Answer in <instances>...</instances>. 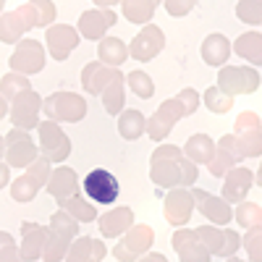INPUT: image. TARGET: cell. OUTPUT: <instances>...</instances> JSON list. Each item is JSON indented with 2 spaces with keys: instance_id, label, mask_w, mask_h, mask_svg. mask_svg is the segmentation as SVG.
I'll return each instance as SVG.
<instances>
[{
  "instance_id": "6da1fadb",
  "label": "cell",
  "mask_w": 262,
  "mask_h": 262,
  "mask_svg": "<svg viewBox=\"0 0 262 262\" xmlns=\"http://www.w3.org/2000/svg\"><path fill=\"white\" fill-rule=\"evenodd\" d=\"M149 179L160 189H189L196 184V165L184 158L179 144H160L149 158Z\"/></svg>"
},
{
  "instance_id": "7a4b0ae2",
  "label": "cell",
  "mask_w": 262,
  "mask_h": 262,
  "mask_svg": "<svg viewBox=\"0 0 262 262\" xmlns=\"http://www.w3.org/2000/svg\"><path fill=\"white\" fill-rule=\"evenodd\" d=\"M76 236H79V223L74 217L63 210L53 212L48 236H45V247H42V262H60Z\"/></svg>"
},
{
  "instance_id": "3957f363",
  "label": "cell",
  "mask_w": 262,
  "mask_h": 262,
  "mask_svg": "<svg viewBox=\"0 0 262 262\" xmlns=\"http://www.w3.org/2000/svg\"><path fill=\"white\" fill-rule=\"evenodd\" d=\"M42 113L53 123H79L86 116V100L76 92H53L42 100Z\"/></svg>"
},
{
  "instance_id": "277c9868",
  "label": "cell",
  "mask_w": 262,
  "mask_h": 262,
  "mask_svg": "<svg viewBox=\"0 0 262 262\" xmlns=\"http://www.w3.org/2000/svg\"><path fill=\"white\" fill-rule=\"evenodd\" d=\"M155 242V231L147 223H134L123 236H118V242L113 247V254L118 262H137L142 254H147Z\"/></svg>"
},
{
  "instance_id": "5b68a950",
  "label": "cell",
  "mask_w": 262,
  "mask_h": 262,
  "mask_svg": "<svg viewBox=\"0 0 262 262\" xmlns=\"http://www.w3.org/2000/svg\"><path fill=\"white\" fill-rule=\"evenodd\" d=\"M24 170L27 173H21V176L11 184V200L13 202H32L34 196L39 194V189L45 186L48 179H50V160H45V158L39 155Z\"/></svg>"
},
{
  "instance_id": "8992f818",
  "label": "cell",
  "mask_w": 262,
  "mask_h": 262,
  "mask_svg": "<svg viewBox=\"0 0 262 262\" xmlns=\"http://www.w3.org/2000/svg\"><path fill=\"white\" fill-rule=\"evenodd\" d=\"M194 236L200 238V244L207 249L210 257H233L242 247V236L231 228H221V226H200L194 228Z\"/></svg>"
},
{
  "instance_id": "52a82bcc",
  "label": "cell",
  "mask_w": 262,
  "mask_h": 262,
  "mask_svg": "<svg viewBox=\"0 0 262 262\" xmlns=\"http://www.w3.org/2000/svg\"><path fill=\"white\" fill-rule=\"evenodd\" d=\"M37 134H39L37 149H39V155L45 158V160H50V163H63L66 158L71 155V139L66 137V131L60 128V123L39 121V123H37Z\"/></svg>"
},
{
  "instance_id": "ba28073f",
  "label": "cell",
  "mask_w": 262,
  "mask_h": 262,
  "mask_svg": "<svg viewBox=\"0 0 262 262\" xmlns=\"http://www.w3.org/2000/svg\"><path fill=\"white\" fill-rule=\"evenodd\" d=\"M217 90L226 95H252L259 90V71L252 66H223L217 71Z\"/></svg>"
},
{
  "instance_id": "9c48e42d",
  "label": "cell",
  "mask_w": 262,
  "mask_h": 262,
  "mask_svg": "<svg viewBox=\"0 0 262 262\" xmlns=\"http://www.w3.org/2000/svg\"><path fill=\"white\" fill-rule=\"evenodd\" d=\"M8 69L13 74L29 76V74H39L45 69V48L37 39H18L16 48L8 58Z\"/></svg>"
},
{
  "instance_id": "30bf717a",
  "label": "cell",
  "mask_w": 262,
  "mask_h": 262,
  "mask_svg": "<svg viewBox=\"0 0 262 262\" xmlns=\"http://www.w3.org/2000/svg\"><path fill=\"white\" fill-rule=\"evenodd\" d=\"M3 139H6L3 158H6L8 168H27V165H32L39 158V149H37V144H34L29 131L13 128V131H8Z\"/></svg>"
},
{
  "instance_id": "8fae6325",
  "label": "cell",
  "mask_w": 262,
  "mask_h": 262,
  "mask_svg": "<svg viewBox=\"0 0 262 262\" xmlns=\"http://www.w3.org/2000/svg\"><path fill=\"white\" fill-rule=\"evenodd\" d=\"M39 113H42V97L32 90V86L11 100V123H13V128H21V131L37 128Z\"/></svg>"
},
{
  "instance_id": "7c38bea8",
  "label": "cell",
  "mask_w": 262,
  "mask_h": 262,
  "mask_svg": "<svg viewBox=\"0 0 262 262\" xmlns=\"http://www.w3.org/2000/svg\"><path fill=\"white\" fill-rule=\"evenodd\" d=\"M81 191L90 196L95 205H113L118 200V181L113 173H107L105 168H95L84 176Z\"/></svg>"
},
{
  "instance_id": "4fadbf2b",
  "label": "cell",
  "mask_w": 262,
  "mask_h": 262,
  "mask_svg": "<svg viewBox=\"0 0 262 262\" xmlns=\"http://www.w3.org/2000/svg\"><path fill=\"white\" fill-rule=\"evenodd\" d=\"M165 48V32L158 27V24H144L137 37L131 39L128 45V55L139 60V63H149L155 55H160Z\"/></svg>"
},
{
  "instance_id": "5bb4252c",
  "label": "cell",
  "mask_w": 262,
  "mask_h": 262,
  "mask_svg": "<svg viewBox=\"0 0 262 262\" xmlns=\"http://www.w3.org/2000/svg\"><path fill=\"white\" fill-rule=\"evenodd\" d=\"M181 118H184V111H181L179 100H176V97H170V100H165V102L158 107V111L147 118L144 134H149L152 142H163V139L170 134V131H173V126H176Z\"/></svg>"
},
{
  "instance_id": "9a60e30c",
  "label": "cell",
  "mask_w": 262,
  "mask_h": 262,
  "mask_svg": "<svg viewBox=\"0 0 262 262\" xmlns=\"http://www.w3.org/2000/svg\"><path fill=\"white\" fill-rule=\"evenodd\" d=\"M244 158L247 155H244V149H242V142H238L233 134H226L221 142L215 144V155L207 163V168H210V173H212L215 179H223L233 165H242Z\"/></svg>"
},
{
  "instance_id": "2e32d148",
  "label": "cell",
  "mask_w": 262,
  "mask_h": 262,
  "mask_svg": "<svg viewBox=\"0 0 262 262\" xmlns=\"http://www.w3.org/2000/svg\"><path fill=\"white\" fill-rule=\"evenodd\" d=\"M191 196H194V207H200V215H205L210 226H228L233 221V210H231V202H226L223 196L217 194H210L205 189H189Z\"/></svg>"
},
{
  "instance_id": "e0dca14e",
  "label": "cell",
  "mask_w": 262,
  "mask_h": 262,
  "mask_svg": "<svg viewBox=\"0 0 262 262\" xmlns=\"http://www.w3.org/2000/svg\"><path fill=\"white\" fill-rule=\"evenodd\" d=\"M163 215L165 221L173 226V228H184L191 215H194V196L189 189L184 186H176L165 194V202H163Z\"/></svg>"
},
{
  "instance_id": "ac0fdd59",
  "label": "cell",
  "mask_w": 262,
  "mask_h": 262,
  "mask_svg": "<svg viewBox=\"0 0 262 262\" xmlns=\"http://www.w3.org/2000/svg\"><path fill=\"white\" fill-rule=\"evenodd\" d=\"M79 32L76 27L71 24H50L45 29V45H48V53L53 55V60H66L76 48H79Z\"/></svg>"
},
{
  "instance_id": "d6986e66",
  "label": "cell",
  "mask_w": 262,
  "mask_h": 262,
  "mask_svg": "<svg viewBox=\"0 0 262 262\" xmlns=\"http://www.w3.org/2000/svg\"><path fill=\"white\" fill-rule=\"evenodd\" d=\"M233 131H236L233 137L242 142L244 155H247V158H259V152H262V123H259L257 113L244 111L242 116L236 118Z\"/></svg>"
},
{
  "instance_id": "ffe728a7",
  "label": "cell",
  "mask_w": 262,
  "mask_h": 262,
  "mask_svg": "<svg viewBox=\"0 0 262 262\" xmlns=\"http://www.w3.org/2000/svg\"><path fill=\"white\" fill-rule=\"evenodd\" d=\"M116 21H118V16L113 8H92V11H84L79 16L76 32H79V37L95 42V39L107 37V29L116 27Z\"/></svg>"
},
{
  "instance_id": "44dd1931",
  "label": "cell",
  "mask_w": 262,
  "mask_h": 262,
  "mask_svg": "<svg viewBox=\"0 0 262 262\" xmlns=\"http://www.w3.org/2000/svg\"><path fill=\"white\" fill-rule=\"evenodd\" d=\"M254 184H257L254 170H249L244 165H233L223 176V200L226 202H233V205L244 202Z\"/></svg>"
},
{
  "instance_id": "7402d4cb",
  "label": "cell",
  "mask_w": 262,
  "mask_h": 262,
  "mask_svg": "<svg viewBox=\"0 0 262 262\" xmlns=\"http://www.w3.org/2000/svg\"><path fill=\"white\" fill-rule=\"evenodd\" d=\"M45 186H48V194L55 202H63L74 194H81V179H79V173L69 165H60V168L50 170V179H48Z\"/></svg>"
},
{
  "instance_id": "603a6c76",
  "label": "cell",
  "mask_w": 262,
  "mask_h": 262,
  "mask_svg": "<svg viewBox=\"0 0 262 262\" xmlns=\"http://www.w3.org/2000/svg\"><path fill=\"white\" fill-rule=\"evenodd\" d=\"M29 29L34 27H32V16L27 6H18L16 11L0 16V42H6V45H16L18 39H24Z\"/></svg>"
},
{
  "instance_id": "cb8c5ba5",
  "label": "cell",
  "mask_w": 262,
  "mask_h": 262,
  "mask_svg": "<svg viewBox=\"0 0 262 262\" xmlns=\"http://www.w3.org/2000/svg\"><path fill=\"white\" fill-rule=\"evenodd\" d=\"M170 247L176 249L181 262H210L212 259L207 254V249L200 244V238L194 236V231H189V228H176V231H173Z\"/></svg>"
},
{
  "instance_id": "d4e9b609",
  "label": "cell",
  "mask_w": 262,
  "mask_h": 262,
  "mask_svg": "<svg viewBox=\"0 0 262 262\" xmlns=\"http://www.w3.org/2000/svg\"><path fill=\"white\" fill-rule=\"evenodd\" d=\"M107 254V247L102 238L95 236H76L69 252H66V262H102Z\"/></svg>"
},
{
  "instance_id": "484cf974",
  "label": "cell",
  "mask_w": 262,
  "mask_h": 262,
  "mask_svg": "<svg viewBox=\"0 0 262 262\" xmlns=\"http://www.w3.org/2000/svg\"><path fill=\"white\" fill-rule=\"evenodd\" d=\"M45 236H48V226L29 223V221L21 223V247H18L21 259H24V262H37V259H42Z\"/></svg>"
},
{
  "instance_id": "4316f807",
  "label": "cell",
  "mask_w": 262,
  "mask_h": 262,
  "mask_svg": "<svg viewBox=\"0 0 262 262\" xmlns=\"http://www.w3.org/2000/svg\"><path fill=\"white\" fill-rule=\"evenodd\" d=\"M131 226H134V212L131 207H111L107 212L97 215V228L102 236L107 238H116V236H123Z\"/></svg>"
},
{
  "instance_id": "83f0119b",
  "label": "cell",
  "mask_w": 262,
  "mask_h": 262,
  "mask_svg": "<svg viewBox=\"0 0 262 262\" xmlns=\"http://www.w3.org/2000/svg\"><path fill=\"white\" fill-rule=\"evenodd\" d=\"M100 97H102L105 111L111 116H118L123 111V105H126V81H123V74L118 69H113L111 81L105 84V90L100 92Z\"/></svg>"
},
{
  "instance_id": "f1b7e54d",
  "label": "cell",
  "mask_w": 262,
  "mask_h": 262,
  "mask_svg": "<svg viewBox=\"0 0 262 262\" xmlns=\"http://www.w3.org/2000/svg\"><path fill=\"white\" fill-rule=\"evenodd\" d=\"M231 53H236L242 60H247L252 69L262 66V34L259 32H244L238 34L231 45Z\"/></svg>"
},
{
  "instance_id": "f546056e",
  "label": "cell",
  "mask_w": 262,
  "mask_h": 262,
  "mask_svg": "<svg viewBox=\"0 0 262 262\" xmlns=\"http://www.w3.org/2000/svg\"><path fill=\"white\" fill-rule=\"evenodd\" d=\"M231 58V42L226 34H207L205 42H202V60L207 66H215V69H221L226 66V60Z\"/></svg>"
},
{
  "instance_id": "4dcf8cb0",
  "label": "cell",
  "mask_w": 262,
  "mask_h": 262,
  "mask_svg": "<svg viewBox=\"0 0 262 262\" xmlns=\"http://www.w3.org/2000/svg\"><path fill=\"white\" fill-rule=\"evenodd\" d=\"M184 158L191 160L194 165H207L215 155V142L207 137V134H194L186 139V144L181 147Z\"/></svg>"
},
{
  "instance_id": "1f68e13d",
  "label": "cell",
  "mask_w": 262,
  "mask_h": 262,
  "mask_svg": "<svg viewBox=\"0 0 262 262\" xmlns=\"http://www.w3.org/2000/svg\"><path fill=\"white\" fill-rule=\"evenodd\" d=\"M97 55H100V63H105L107 69H118V66H123L126 58H128V45L118 37H102Z\"/></svg>"
},
{
  "instance_id": "d6a6232c",
  "label": "cell",
  "mask_w": 262,
  "mask_h": 262,
  "mask_svg": "<svg viewBox=\"0 0 262 262\" xmlns=\"http://www.w3.org/2000/svg\"><path fill=\"white\" fill-rule=\"evenodd\" d=\"M111 74H113V69H107L100 60H92V63H86L84 71H81V86L90 95H100L105 90V84L111 81Z\"/></svg>"
},
{
  "instance_id": "836d02e7",
  "label": "cell",
  "mask_w": 262,
  "mask_h": 262,
  "mask_svg": "<svg viewBox=\"0 0 262 262\" xmlns=\"http://www.w3.org/2000/svg\"><path fill=\"white\" fill-rule=\"evenodd\" d=\"M144 126H147V118L142 111H123L118 113V134L126 139V142H137L142 134H144Z\"/></svg>"
},
{
  "instance_id": "e575fe53",
  "label": "cell",
  "mask_w": 262,
  "mask_h": 262,
  "mask_svg": "<svg viewBox=\"0 0 262 262\" xmlns=\"http://www.w3.org/2000/svg\"><path fill=\"white\" fill-rule=\"evenodd\" d=\"M60 205V210L63 212H69L76 223H95L97 221V210H95V205L92 202H86L81 194H74V196H69V200H63V202H58Z\"/></svg>"
},
{
  "instance_id": "d590c367",
  "label": "cell",
  "mask_w": 262,
  "mask_h": 262,
  "mask_svg": "<svg viewBox=\"0 0 262 262\" xmlns=\"http://www.w3.org/2000/svg\"><path fill=\"white\" fill-rule=\"evenodd\" d=\"M155 3L152 0H121V11L126 16V21L131 24H152V16H155Z\"/></svg>"
},
{
  "instance_id": "8d00e7d4",
  "label": "cell",
  "mask_w": 262,
  "mask_h": 262,
  "mask_svg": "<svg viewBox=\"0 0 262 262\" xmlns=\"http://www.w3.org/2000/svg\"><path fill=\"white\" fill-rule=\"evenodd\" d=\"M27 8L32 16V27H45V29L55 21V13H58L53 0H32V3H27Z\"/></svg>"
},
{
  "instance_id": "74e56055",
  "label": "cell",
  "mask_w": 262,
  "mask_h": 262,
  "mask_svg": "<svg viewBox=\"0 0 262 262\" xmlns=\"http://www.w3.org/2000/svg\"><path fill=\"white\" fill-rule=\"evenodd\" d=\"M233 221L242 226V228H254V226H262V207L254 205V202H238L236 210H233Z\"/></svg>"
},
{
  "instance_id": "f35d334b",
  "label": "cell",
  "mask_w": 262,
  "mask_h": 262,
  "mask_svg": "<svg viewBox=\"0 0 262 262\" xmlns=\"http://www.w3.org/2000/svg\"><path fill=\"white\" fill-rule=\"evenodd\" d=\"M123 81L128 84V90L134 92L137 97H142V100H149L152 95H155V81H152L144 71H139V69H134L128 76H123Z\"/></svg>"
},
{
  "instance_id": "ab89813d",
  "label": "cell",
  "mask_w": 262,
  "mask_h": 262,
  "mask_svg": "<svg viewBox=\"0 0 262 262\" xmlns=\"http://www.w3.org/2000/svg\"><path fill=\"white\" fill-rule=\"evenodd\" d=\"M29 79L27 76H21V74H6L3 79H0V97H3L6 102H11L16 95H21L24 90H29Z\"/></svg>"
},
{
  "instance_id": "60d3db41",
  "label": "cell",
  "mask_w": 262,
  "mask_h": 262,
  "mask_svg": "<svg viewBox=\"0 0 262 262\" xmlns=\"http://www.w3.org/2000/svg\"><path fill=\"white\" fill-rule=\"evenodd\" d=\"M205 105H207V111L210 113H217V116H223L228 113L231 107H233V97L226 95L223 90H217V86H210V90H205Z\"/></svg>"
},
{
  "instance_id": "b9f144b4",
  "label": "cell",
  "mask_w": 262,
  "mask_h": 262,
  "mask_svg": "<svg viewBox=\"0 0 262 262\" xmlns=\"http://www.w3.org/2000/svg\"><path fill=\"white\" fill-rule=\"evenodd\" d=\"M236 16L249 27H259L262 24V0H238Z\"/></svg>"
},
{
  "instance_id": "7bdbcfd3",
  "label": "cell",
  "mask_w": 262,
  "mask_h": 262,
  "mask_svg": "<svg viewBox=\"0 0 262 262\" xmlns=\"http://www.w3.org/2000/svg\"><path fill=\"white\" fill-rule=\"evenodd\" d=\"M242 247L247 249L252 262H262V226L247 228V233L242 236Z\"/></svg>"
},
{
  "instance_id": "ee69618b",
  "label": "cell",
  "mask_w": 262,
  "mask_h": 262,
  "mask_svg": "<svg viewBox=\"0 0 262 262\" xmlns=\"http://www.w3.org/2000/svg\"><path fill=\"white\" fill-rule=\"evenodd\" d=\"M0 262H24L18 252V244L8 231H0Z\"/></svg>"
},
{
  "instance_id": "f6af8a7d",
  "label": "cell",
  "mask_w": 262,
  "mask_h": 262,
  "mask_svg": "<svg viewBox=\"0 0 262 262\" xmlns=\"http://www.w3.org/2000/svg\"><path fill=\"white\" fill-rule=\"evenodd\" d=\"M163 3H165L168 16H173V18H184V16H189V13L196 8V3H200V0H163Z\"/></svg>"
},
{
  "instance_id": "bcb514c9",
  "label": "cell",
  "mask_w": 262,
  "mask_h": 262,
  "mask_svg": "<svg viewBox=\"0 0 262 262\" xmlns=\"http://www.w3.org/2000/svg\"><path fill=\"white\" fill-rule=\"evenodd\" d=\"M179 105H181V111H184V118L186 116H194V111L200 107V95H196V90H181L176 95Z\"/></svg>"
},
{
  "instance_id": "7dc6e473",
  "label": "cell",
  "mask_w": 262,
  "mask_h": 262,
  "mask_svg": "<svg viewBox=\"0 0 262 262\" xmlns=\"http://www.w3.org/2000/svg\"><path fill=\"white\" fill-rule=\"evenodd\" d=\"M137 262H168V257L160 254V252H147V254H142Z\"/></svg>"
},
{
  "instance_id": "c3c4849f",
  "label": "cell",
  "mask_w": 262,
  "mask_h": 262,
  "mask_svg": "<svg viewBox=\"0 0 262 262\" xmlns=\"http://www.w3.org/2000/svg\"><path fill=\"white\" fill-rule=\"evenodd\" d=\"M8 181H11V168L6 163H0V189H6Z\"/></svg>"
},
{
  "instance_id": "681fc988",
  "label": "cell",
  "mask_w": 262,
  "mask_h": 262,
  "mask_svg": "<svg viewBox=\"0 0 262 262\" xmlns=\"http://www.w3.org/2000/svg\"><path fill=\"white\" fill-rule=\"evenodd\" d=\"M92 3H95L97 8H113V6L121 3V0H92Z\"/></svg>"
},
{
  "instance_id": "f907efd6",
  "label": "cell",
  "mask_w": 262,
  "mask_h": 262,
  "mask_svg": "<svg viewBox=\"0 0 262 262\" xmlns=\"http://www.w3.org/2000/svg\"><path fill=\"white\" fill-rule=\"evenodd\" d=\"M6 113H8V102H6L3 97H0V121L6 118Z\"/></svg>"
},
{
  "instance_id": "816d5d0a",
  "label": "cell",
  "mask_w": 262,
  "mask_h": 262,
  "mask_svg": "<svg viewBox=\"0 0 262 262\" xmlns=\"http://www.w3.org/2000/svg\"><path fill=\"white\" fill-rule=\"evenodd\" d=\"M3 152H6V139L0 137V160H3Z\"/></svg>"
},
{
  "instance_id": "f5cc1de1",
  "label": "cell",
  "mask_w": 262,
  "mask_h": 262,
  "mask_svg": "<svg viewBox=\"0 0 262 262\" xmlns=\"http://www.w3.org/2000/svg\"><path fill=\"white\" fill-rule=\"evenodd\" d=\"M226 262H244L242 257H226Z\"/></svg>"
},
{
  "instance_id": "db71d44e",
  "label": "cell",
  "mask_w": 262,
  "mask_h": 262,
  "mask_svg": "<svg viewBox=\"0 0 262 262\" xmlns=\"http://www.w3.org/2000/svg\"><path fill=\"white\" fill-rule=\"evenodd\" d=\"M3 6H6V0H0V13H3Z\"/></svg>"
},
{
  "instance_id": "11a10c76",
  "label": "cell",
  "mask_w": 262,
  "mask_h": 262,
  "mask_svg": "<svg viewBox=\"0 0 262 262\" xmlns=\"http://www.w3.org/2000/svg\"><path fill=\"white\" fill-rule=\"evenodd\" d=\"M152 3H155V6H160V3H163V0H152Z\"/></svg>"
}]
</instances>
